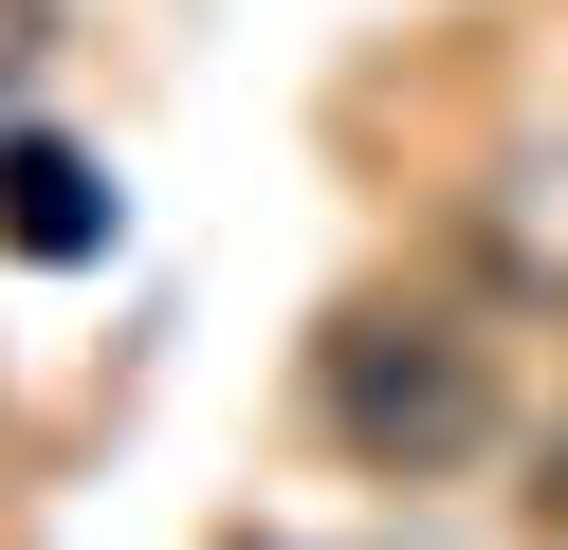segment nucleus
<instances>
[{"mask_svg": "<svg viewBox=\"0 0 568 550\" xmlns=\"http://www.w3.org/2000/svg\"><path fill=\"white\" fill-rule=\"evenodd\" d=\"M312 422H331L367 477H458V459H495L514 386H495V330L477 312L367 293V312H331V349H312Z\"/></svg>", "mask_w": 568, "mask_h": 550, "instance_id": "f257e3e1", "label": "nucleus"}, {"mask_svg": "<svg viewBox=\"0 0 568 550\" xmlns=\"http://www.w3.org/2000/svg\"><path fill=\"white\" fill-rule=\"evenodd\" d=\"M0 257H38V276L111 257V183H92V147H55V129H0Z\"/></svg>", "mask_w": 568, "mask_h": 550, "instance_id": "f03ea898", "label": "nucleus"}, {"mask_svg": "<svg viewBox=\"0 0 568 550\" xmlns=\"http://www.w3.org/2000/svg\"><path fill=\"white\" fill-rule=\"evenodd\" d=\"M0 73H19V19H0Z\"/></svg>", "mask_w": 568, "mask_h": 550, "instance_id": "7ed1b4c3", "label": "nucleus"}]
</instances>
